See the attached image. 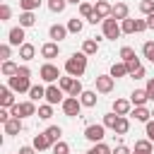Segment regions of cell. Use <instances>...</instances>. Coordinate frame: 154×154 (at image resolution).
Masks as SVG:
<instances>
[{"instance_id": "46", "label": "cell", "mask_w": 154, "mask_h": 154, "mask_svg": "<svg viewBox=\"0 0 154 154\" xmlns=\"http://www.w3.org/2000/svg\"><path fill=\"white\" fill-rule=\"evenodd\" d=\"M10 53H12V46H10V43H2V46H0V58H2V60H10Z\"/></svg>"}, {"instance_id": "43", "label": "cell", "mask_w": 154, "mask_h": 154, "mask_svg": "<svg viewBox=\"0 0 154 154\" xmlns=\"http://www.w3.org/2000/svg\"><path fill=\"white\" fill-rule=\"evenodd\" d=\"M140 12H142L144 17L152 14V12H154V0H142V2H140Z\"/></svg>"}, {"instance_id": "57", "label": "cell", "mask_w": 154, "mask_h": 154, "mask_svg": "<svg viewBox=\"0 0 154 154\" xmlns=\"http://www.w3.org/2000/svg\"><path fill=\"white\" fill-rule=\"evenodd\" d=\"M135 154H140V152H135Z\"/></svg>"}, {"instance_id": "53", "label": "cell", "mask_w": 154, "mask_h": 154, "mask_svg": "<svg viewBox=\"0 0 154 154\" xmlns=\"http://www.w3.org/2000/svg\"><path fill=\"white\" fill-rule=\"evenodd\" d=\"M144 19H147V29H154V12H152V14H147Z\"/></svg>"}, {"instance_id": "45", "label": "cell", "mask_w": 154, "mask_h": 154, "mask_svg": "<svg viewBox=\"0 0 154 154\" xmlns=\"http://www.w3.org/2000/svg\"><path fill=\"white\" fill-rule=\"evenodd\" d=\"M140 67H142V63H140V58H132V60L128 63V72H130V75H135V72H137Z\"/></svg>"}, {"instance_id": "50", "label": "cell", "mask_w": 154, "mask_h": 154, "mask_svg": "<svg viewBox=\"0 0 154 154\" xmlns=\"http://www.w3.org/2000/svg\"><path fill=\"white\" fill-rule=\"evenodd\" d=\"M135 29H137V34L144 31L147 29V19H135Z\"/></svg>"}, {"instance_id": "18", "label": "cell", "mask_w": 154, "mask_h": 154, "mask_svg": "<svg viewBox=\"0 0 154 154\" xmlns=\"http://www.w3.org/2000/svg\"><path fill=\"white\" fill-rule=\"evenodd\" d=\"M128 12H130V7H128L125 2H116V5H113L111 17H116L118 22H123V19H128Z\"/></svg>"}, {"instance_id": "12", "label": "cell", "mask_w": 154, "mask_h": 154, "mask_svg": "<svg viewBox=\"0 0 154 154\" xmlns=\"http://www.w3.org/2000/svg\"><path fill=\"white\" fill-rule=\"evenodd\" d=\"M17 101H14V96H12V89L10 87H0V106L2 108H12Z\"/></svg>"}, {"instance_id": "17", "label": "cell", "mask_w": 154, "mask_h": 154, "mask_svg": "<svg viewBox=\"0 0 154 154\" xmlns=\"http://www.w3.org/2000/svg\"><path fill=\"white\" fill-rule=\"evenodd\" d=\"M36 113H38V108H36V103H34L31 99L19 103V118H26V116H36Z\"/></svg>"}, {"instance_id": "19", "label": "cell", "mask_w": 154, "mask_h": 154, "mask_svg": "<svg viewBox=\"0 0 154 154\" xmlns=\"http://www.w3.org/2000/svg\"><path fill=\"white\" fill-rule=\"evenodd\" d=\"M5 132H7V135H19V132H22V118H14V116H12V118L5 123Z\"/></svg>"}, {"instance_id": "6", "label": "cell", "mask_w": 154, "mask_h": 154, "mask_svg": "<svg viewBox=\"0 0 154 154\" xmlns=\"http://www.w3.org/2000/svg\"><path fill=\"white\" fill-rule=\"evenodd\" d=\"M103 132H106V125L103 123H94V125H87L84 128V137L89 140V142H101L103 140Z\"/></svg>"}, {"instance_id": "29", "label": "cell", "mask_w": 154, "mask_h": 154, "mask_svg": "<svg viewBox=\"0 0 154 154\" xmlns=\"http://www.w3.org/2000/svg\"><path fill=\"white\" fill-rule=\"evenodd\" d=\"M128 130H130V120H128L125 116H120L118 123H116V130H113V132H116V135H128Z\"/></svg>"}, {"instance_id": "2", "label": "cell", "mask_w": 154, "mask_h": 154, "mask_svg": "<svg viewBox=\"0 0 154 154\" xmlns=\"http://www.w3.org/2000/svg\"><path fill=\"white\" fill-rule=\"evenodd\" d=\"M84 70H87V53H72L65 60V72L72 77H82Z\"/></svg>"}, {"instance_id": "26", "label": "cell", "mask_w": 154, "mask_h": 154, "mask_svg": "<svg viewBox=\"0 0 154 154\" xmlns=\"http://www.w3.org/2000/svg\"><path fill=\"white\" fill-rule=\"evenodd\" d=\"M79 101H82V106H87V108H91V106H96V91H82V96H79Z\"/></svg>"}, {"instance_id": "48", "label": "cell", "mask_w": 154, "mask_h": 154, "mask_svg": "<svg viewBox=\"0 0 154 154\" xmlns=\"http://www.w3.org/2000/svg\"><path fill=\"white\" fill-rule=\"evenodd\" d=\"M144 89H147V94H149V101H154V77L147 79V87H144Z\"/></svg>"}, {"instance_id": "55", "label": "cell", "mask_w": 154, "mask_h": 154, "mask_svg": "<svg viewBox=\"0 0 154 154\" xmlns=\"http://www.w3.org/2000/svg\"><path fill=\"white\" fill-rule=\"evenodd\" d=\"M67 2H72V5H77V2H82V0H67Z\"/></svg>"}, {"instance_id": "27", "label": "cell", "mask_w": 154, "mask_h": 154, "mask_svg": "<svg viewBox=\"0 0 154 154\" xmlns=\"http://www.w3.org/2000/svg\"><path fill=\"white\" fill-rule=\"evenodd\" d=\"M34 24H36V14L34 12H22L19 14V26L26 29V26H34Z\"/></svg>"}, {"instance_id": "34", "label": "cell", "mask_w": 154, "mask_h": 154, "mask_svg": "<svg viewBox=\"0 0 154 154\" xmlns=\"http://www.w3.org/2000/svg\"><path fill=\"white\" fill-rule=\"evenodd\" d=\"M38 5H41V0H19L22 12H34V10H38Z\"/></svg>"}, {"instance_id": "24", "label": "cell", "mask_w": 154, "mask_h": 154, "mask_svg": "<svg viewBox=\"0 0 154 154\" xmlns=\"http://www.w3.org/2000/svg\"><path fill=\"white\" fill-rule=\"evenodd\" d=\"M0 70H2V75H5V77H14V75L19 72V65H17V63H12V60H2V67H0Z\"/></svg>"}, {"instance_id": "11", "label": "cell", "mask_w": 154, "mask_h": 154, "mask_svg": "<svg viewBox=\"0 0 154 154\" xmlns=\"http://www.w3.org/2000/svg\"><path fill=\"white\" fill-rule=\"evenodd\" d=\"M111 12H113V5H108L106 0H96V5H94V14H96V17L108 19V17H111Z\"/></svg>"}, {"instance_id": "4", "label": "cell", "mask_w": 154, "mask_h": 154, "mask_svg": "<svg viewBox=\"0 0 154 154\" xmlns=\"http://www.w3.org/2000/svg\"><path fill=\"white\" fill-rule=\"evenodd\" d=\"M38 75H41V79L48 82V84H53V82H58V79L63 77V75H60V67L53 65V63H43L41 70H38Z\"/></svg>"}, {"instance_id": "44", "label": "cell", "mask_w": 154, "mask_h": 154, "mask_svg": "<svg viewBox=\"0 0 154 154\" xmlns=\"http://www.w3.org/2000/svg\"><path fill=\"white\" fill-rule=\"evenodd\" d=\"M12 17V10H10V5H0V22H7Z\"/></svg>"}, {"instance_id": "38", "label": "cell", "mask_w": 154, "mask_h": 154, "mask_svg": "<svg viewBox=\"0 0 154 154\" xmlns=\"http://www.w3.org/2000/svg\"><path fill=\"white\" fill-rule=\"evenodd\" d=\"M132 58H137V55H135V48L123 46V48H120V60H123V63H130Z\"/></svg>"}, {"instance_id": "37", "label": "cell", "mask_w": 154, "mask_h": 154, "mask_svg": "<svg viewBox=\"0 0 154 154\" xmlns=\"http://www.w3.org/2000/svg\"><path fill=\"white\" fill-rule=\"evenodd\" d=\"M120 29H123V34H137V29H135V19H123L120 22Z\"/></svg>"}, {"instance_id": "8", "label": "cell", "mask_w": 154, "mask_h": 154, "mask_svg": "<svg viewBox=\"0 0 154 154\" xmlns=\"http://www.w3.org/2000/svg\"><path fill=\"white\" fill-rule=\"evenodd\" d=\"M63 94H65V91H63L60 87H55V84H48V87H46V101H48V103H53V106L65 101V96H63Z\"/></svg>"}, {"instance_id": "1", "label": "cell", "mask_w": 154, "mask_h": 154, "mask_svg": "<svg viewBox=\"0 0 154 154\" xmlns=\"http://www.w3.org/2000/svg\"><path fill=\"white\" fill-rule=\"evenodd\" d=\"M29 77H31V70H29L26 65H22L14 77H7V87H10L12 91H19V94H22V91H29V89H31Z\"/></svg>"}, {"instance_id": "40", "label": "cell", "mask_w": 154, "mask_h": 154, "mask_svg": "<svg viewBox=\"0 0 154 154\" xmlns=\"http://www.w3.org/2000/svg\"><path fill=\"white\" fill-rule=\"evenodd\" d=\"M67 7V0H48V10L51 12H63Z\"/></svg>"}, {"instance_id": "36", "label": "cell", "mask_w": 154, "mask_h": 154, "mask_svg": "<svg viewBox=\"0 0 154 154\" xmlns=\"http://www.w3.org/2000/svg\"><path fill=\"white\" fill-rule=\"evenodd\" d=\"M118 118H120V116H118L116 111H111V113H106V116H103V125H106V128H111V130H116Z\"/></svg>"}, {"instance_id": "51", "label": "cell", "mask_w": 154, "mask_h": 154, "mask_svg": "<svg viewBox=\"0 0 154 154\" xmlns=\"http://www.w3.org/2000/svg\"><path fill=\"white\" fill-rule=\"evenodd\" d=\"M113 154H130V149H128L125 144H118V147L113 149Z\"/></svg>"}, {"instance_id": "14", "label": "cell", "mask_w": 154, "mask_h": 154, "mask_svg": "<svg viewBox=\"0 0 154 154\" xmlns=\"http://www.w3.org/2000/svg\"><path fill=\"white\" fill-rule=\"evenodd\" d=\"M67 26H63V24H53L51 29H48V36L53 38V41H63V38H67Z\"/></svg>"}, {"instance_id": "28", "label": "cell", "mask_w": 154, "mask_h": 154, "mask_svg": "<svg viewBox=\"0 0 154 154\" xmlns=\"http://www.w3.org/2000/svg\"><path fill=\"white\" fill-rule=\"evenodd\" d=\"M75 79H77V77H72V75H67V77H60V79H58V87H60L65 94H70V89L75 87Z\"/></svg>"}, {"instance_id": "10", "label": "cell", "mask_w": 154, "mask_h": 154, "mask_svg": "<svg viewBox=\"0 0 154 154\" xmlns=\"http://www.w3.org/2000/svg\"><path fill=\"white\" fill-rule=\"evenodd\" d=\"M58 53H60V46H58V41H48V43H43V46H41V55H43L46 60H53V58H58Z\"/></svg>"}, {"instance_id": "41", "label": "cell", "mask_w": 154, "mask_h": 154, "mask_svg": "<svg viewBox=\"0 0 154 154\" xmlns=\"http://www.w3.org/2000/svg\"><path fill=\"white\" fill-rule=\"evenodd\" d=\"M142 53H144V58H147L149 63H154V41H147V43L142 46Z\"/></svg>"}, {"instance_id": "33", "label": "cell", "mask_w": 154, "mask_h": 154, "mask_svg": "<svg viewBox=\"0 0 154 154\" xmlns=\"http://www.w3.org/2000/svg\"><path fill=\"white\" fill-rule=\"evenodd\" d=\"M87 154H113V149H111L108 144H103V142H94V147H91Z\"/></svg>"}, {"instance_id": "5", "label": "cell", "mask_w": 154, "mask_h": 154, "mask_svg": "<svg viewBox=\"0 0 154 154\" xmlns=\"http://www.w3.org/2000/svg\"><path fill=\"white\" fill-rule=\"evenodd\" d=\"M60 106H63V113H65L67 118H77L79 111H82V101H79V96H65V101H63Z\"/></svg>"}, {"instance_id": "22", "label": "cell", "mask_w": 154, "mask_h": 154, "mask_svg": "<svg viewBox=\"0 0 154 154\" xmlns=\"http://www.w3.org/2000/svg\"><path fill=\"white\" fill-rule=\"evenodd\" d=\"M34 55H36V46L34 43H22L19 46V58L22 60H31Z\"/></svg>"}, {"instance_id": "25", "label": "cell", "mask_w": 154, "mask_h": 154, "mask_svg": "<svg viewBox=\"0 0 154 154\" xmlns=\"http://www.w3.org/2000/svg\"><path fill=\"white\" fill-rule=\"evenodd\" d=\"M26 94H29V99H31V101L46 99V87H41V84H31V89H29Z\"/></svg>"}, {"instance_id": "3", "label": "cell", "mask_w": 154, "mask_h": 154, "mask_svg": "<svg viewBox=\"0 0 154 154\" xmlns=\"http://www.w3.org/2000/svg\"><path fill=\"white\" fill-rule=\"evenodd\" d=\"M101 29H103V36H106V38H111V41L120 38V34H123V29H120V22H118L116 17H108V19H103V22H101Z\"/></svg>"}, {"instance_id": "52", "label": "cell", "mask_w": 154, "mask_h": 154, "mask_svg": "<svg viewBox=\"0 0 154 154\" xmlns=\"http://www.w3.org/2000/svg\"><path fill=\"white\" fill-rule=\"evenodd\" d=\"M19 154H36V147H34V144H31V147H22Z\"/></svg>"}, {"instance_id": "42", "label": "cell", "mask_w": 154, "mask_h": 154, "mask_svg": "<svg viewBox=\"0 0 154 154\" xmlns=\"http://www.w3.org/2000/svg\"><path fill=\"white\" fill-rule=\"evenodd\" d=\"M79 14H82L84 19H89V17L94 14V5H89V2H79Z\"/></svg>"}, {"instance_id": "16", "label": "cell", "mask_w": 154, "mask_h": 154, "mask_svg": "<svg viewBox=\"0 0 154 154\" xmlns=\"http://www.w3.org/2000/svg\"><path fill=\"white\" fill-rule=\"evenodd\" d=\"M130 101H132V106H144V103L149 101L147 89H135V91L130 94Z\"/></svg>"}, {"instance_id": "21", "label": "cell", "mask_w": 154, "mask_h": 154, "mask_svg": "<svg viewBox=\"0 0 154 154\" xmlns=\"http://www.w3.org/2000/svg\"><path fill=\"white\" fill-rule=\"evenodd\" d=\"M135 152H140V154H154V142L152 140H137L135 142Z\"/></svg>"}, {"instance_id": "54", "label": "cell", "mask_w": 154, "mask_h": 154, "mask_svg": "<svg viewBox=\"0 0 154 154\" xmlns=\"http://www.w3.org/2000/svg\"><path fill=\"white\" fill-rule=\"evenodd\" d=\"M132 77H135V79H142V77H144V67H140V70H137Z\"/></svg>"}, {"instance_id": "39", "label": "cell", "mask_w": 154, "mask_h": 154, "mask_svg": "<svg viewBox=\"0 0 154 154\" xmlns=\"http://www.w3.org/2000/svg\"><path fill=\"white\" fill-rule=\"evenodd\" d=\"M51 149H53V154H70V144H67V142H63V140H58Z\"/></svg>"}, {"instance_id": "30", "label": "cell", "mask_w": 154, "mask_h": 154, "mask_svg": "<svg viewBox=\"0 0 154 154\" xmlns=\"http://www.w3.org/2000/svg\"><path fill=\"white\" fill-rule=\"evenodd\" d=\"M99 51V41H94V38H87L84 43H82V53H87V55H94Z\"/></svg>"}, {"instance_id": "15", "label": "cell", "mask_w": 154, "mask_h": 154, "mask_svg": "<svg viewBox=\"0 0 154 154\" xmlns=\"http://www.w3.org/2000/svg\"><path fill=\"white\" fill-rule=\"evenodd\" d=\"M130 108H132V101H130V99H116V101H113V111H116L118 116H128Z\"/></svg>"}, {"instance_id": "49", "label": "cell", "mask_w": 154, "mask_h": 154, "mask_svg": "<svg viewBox=\"0 0 154 154\" xmlns=\"http://www.w3.org/2000/svg\"><path fill=\"white\" fill-rule=\"evenodd\" d=\"M144 130H147V140L154 142V120H147V128Z\"/></svg>"}, {"instance_id": "13", "label": "cell", "mask_w": 154, "mask_h": 154, "mask_svg": "<svg viewBox=\"0 0 154 154\" xmlns=\"http://www.w3.org/2000/svg\"><path fill=\"white\" fill-rule=\"evenodd\" d=\"M34 147H36V152H43V149H51L53 142L46 132H38V135H34Z\"/></svg>"}, {"instance_id": "58", "label": "cell", "mask_w": 154, "mask_h": 154, "mask_svg": "<svg viewBox=\"0 0 154 154\" xmlns=\"http://www.w3.org/2000/svg\"><path fill=\"white\" fill-rule=\"evenodd\" d=\"M17 154H19V152H17Z\"/></svg>"}, {"instance_id": "56", "label": "cell", "mask_w": 154, "mask_h": 154, "mask_svg": "<svg viewBox=\"0 0 154 154\" xmlns=\"http://www.w3.org/2000/svg\"><path fill=\"white\" fill-rule=\"evenodd\" d=\"M152 118H154V108H152Z\"/></svg>"}, {"instance_id": "31", "label": "cell", "mask_w": 154, "mask_h": 154, "mask_svg": "<svg viewBox=\"0 0 154 154\" xmlns=\"http://www.w3.org/2000/svg\"><path fill=\"white\" fill-rule=\"evenodd\" d=\"M36 116H38L41 120H48V118L53 116V103H48V101H46V103H41V106H38V113H36Z\"/></svg>"}, {"instance_id": "20", "label": "cell", "mask_w": 154, "mask_h": 154, "mask_svg": "<svg viewBox=\"0 0 154 154\" xmlns=\"http://www.w3.org/2000/svg\"><path fill=\"white\" fill-rule=\"evenodd\" d=\"M132 116H135V120H140V123H147V120H152V111H149L147 106H135Z\"/></svg>"}, {"instance_id": "23", "label": "cell", "mask_w": 154, "mask_h": 154, "mask_svg": "<svg viewBox=\"0 0 154 154\" xmlns=\"http://www.w3.org/2000/svg\"><path fill=\"white\" fill-rule=\"evenodd\" d=\"M125 75H130L128 72V63H113V67H111V77H116V79H120V77H125Z\"/></svg>"}, {"instance_id": "7", "label": "cell", "mask_w": 154, "mask_h": 154, "mask_svg": "<svg viewBox=\"0 0 154 154\" xmlns=\"http://www.w3.org/2000/svg\"><path fill=\"white\" fill-rule=\"evenodd\" d=\"M113 84H116V77H111V75H96V91L99 94L113 91Z\"/></svg>"}, {"instance_id": "9", "label": "cell", "mask_w": 154, "mask_h": 154, "mask_svg": "<svg viewBox=\"0 0 154 154\" xmlns=\"http://www.w3.org/2000/svg\"><path fill=\"white\" fill-rule=\"evenodd\" d=\"M24 38H26L24 36V26H12L10 34H7V43L10 46H22V43H26Z\"/></svg>"}, {"instance_id": "32", "label": "cell", "mask_w": 154, "mask_h": 154, "mask_svg": "<svg viewBox=\"0 0 154 154\" xmlns=\"http://www.w3.org/2000/svg\"><path fill=\"white\" fill-rule=\"evenodd\" d=\"M43 132H46V135L51 137V142L55 144V142L60 140V135H63V128H60V125H51V128H46Z\"/></svg>"}, {"instance_id": "47", "label": "cell", "mask_w": 154, "mask_h": 154, "mask_svg": "<svg viewBox=\"0 0 154 154\" xmlns=\"http://www.w3.org/2000/svg\"><path fill=\"white\" fill-rule=\"evenodd\" d=\"M82 91H84V89H82V82L75 79V87L70 89V96H82Z\"/></svg>"}, {"instance_id": "35", "label": "cell", "mask_w": 154, "mask_h": 154, "mask_svg": "<svg viewBox=\"0 0 154 154\" xmlns=\"http://www.w3.org/2000/svg\"><path fill=\"white\" fill-rule=\"evenodd\" d=\"M82 26H84V22H82V19H77V17H72V19L67 22V31H70V34H79V31H82Z\"/></svg>"}]
</instances>
